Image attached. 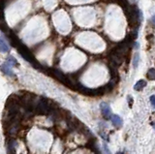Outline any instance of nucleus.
I'll return each instance as SVG.
<instances>
[{
    "mask_svg": "<svg viewBox=\"0 0 155 154\" xmlns=\"http://www.w3.org/2000/svg\"><path fill=\"white\" fill-rule=\"evenodd\" d=\"M100 109H101V112L103 114V116H104L106 119H110L111 116V109L110 105L103 102L100 105Z\"/></svg>",
    "mask_w": 155,
    "mask_h": 154,
    "instance_id": "f257e3e1",
    "label": "nucleus"
},
{
    "mask_svg": "<svg viewBox=\"0 0 155 154\" xmlns=\"http://www.w3.org/2000/svg\"><path fill=\"white\" fill-rule=\"evenodd\" d=\"M110 119L111 120V122H113V124L115 127H117V128H120V127H121L122 124H123V121L121 119V117H120L119 116H117V114H111Z\"/></svg>",
    "mask_w": 155,
    "mask_h": 154,
    "instance_id": "f03ea898",
    "label": "nucleus"
},
{
    "mask_svg": "<svg viewBox=\"0 0 155 154\" xmlns=\"http://www.w3.org/2000/svg\"><path fill=\"white\" fill-rule=\"evenodd\" d=\"M0 69H1V71L4 74H6L7 76H9V77H14L15 76L14 73H13V71H12L11 66L8 64L7 62H5L4 64H2L1 66H0Z\"/></svg>",
    "mask_w": 155,
    "mask_h": 154,
    "instance_id": "7ed1b4c3",
    "label": "nucleus"
},
{
    "mask_svg": "<svg viewBox=\"0 0 155 154\" xmlns=\"http://www.w3.org/2000/svg\"><path fill=\"white\" fill-rule=\"evenodd\" d=\"M16 147H17V140H10L7 142V148L9 153H15L16 152Z\"/></svg>",
    "mask_w": 155,
    "mask_h": 154,
    "instance_id": "20e7f679",
    "label": "nucleus"
},
{
    "mask_svg": "<svg viewBox=\"0 0 155 154\" xmlns=\"http://www.w3.org/2000/svg\"><path fill=\"white\" fill-rule=\"evenodd\" d=\"M146 86V82L144 80H140L136 82V85H134V89L136 91H141L143 90L144 87Z\"/></svg>",
    "mask_w": 155,
    "mask_h": 154,
    "instance_id": "39448f33",
    "label": "nucleus"
},
{
    "mask_svg": "<svg viewBox=\"0 0 155 154\" xmlns=\"http://www.w3.org/2000/svg\"><path fill=\"white\" fill-rule=\"evenodd\" d=\"M9 51H10L9 46L7 45L6 42L4 41L2 38H0V51L6 54V52H9Z\"/></svg>",
    "mask_w": 155,
    "mask_h": 154,
    "instance_id": "423d86ee",
    "label": "nucleus"
},
{
    "mask_svg": "<svg viewBox=\"0 0 155 154\" xmlns=\"http://www.w3.org/2000/svg\"><path fill=\"white\" fill-rule=\"evenodd\" d=\"M6 62L9 64L10 66H14V67H18V66H19L18 60H17L16 58H14L13 56H9V57H8Z\"/></svg>",
    "mask_w": 155,
    "mask_h": 154,
    "instance_id": "0eeeda50",
    "label": "nucleus"
},
{
    "mask_svg": "<svg viewBox=\"0 0 155 154\" xmlns=\"http://www.w3.org/2000/svg\"><path fill=\"white\" fill-rule=\"evenodd\" d=\"M146 77H147V79L150 81H155V69L150 68L148 70L147 74H146Z\"/></svg>",
    "mask_w": 155,
    "mask_h": 154,
    "instance_id": "6e6552de",
    "label": "nucleus"
},
{
    "mask_svg": "<svg viewBox=\"0 0 155 154\" xmlns=\"http://www.w3.org/2000/svg\"><path fill=\"white\" fill-rule=\"evenodd\" d=\"M139 62H140V54L137 52V54H135L134 56H133V67L137 69L138 65H139Z\"/></svg>",
    "mask_w": 155,
    "mask_h": 154,
    "instance_id": "1a4fd4ad",
    "label": "nucleus"
},
{
    "mask_svg": "<svg viewBox=\"0 0 155 154\" xmlns=\"http://www.w3.org/2000/svg\"><path fill=\"white\" fill-rule=\"evenodd\" d=\"M150 104L153 108H155V95L150 96Z\"/></svg>",
    "mask_w": 155,
    "mask_h": 154,
    "instance_id": "9d476101",
    "label": "nucleus"
},
{
    "mask_svg": "<svg viewBox=\"0 0 155 154\" xmlns=\"http://www.w3.org/2000/svg\"><path fill=\"white\" fill-rule=\"evenodd\" d=\"M127 99H128V103H129V108H132V103L134 102V100H133L131 96H128Z\"/></svg>",
    "mask_w": 155,
    "mask_h": 154,
    "instance_id": "9b49d317",
    "label": "nucleus"
},
{
    "mask_svg": "<svg viewBox=\"0 0 155 154\" xmlns=\"http://www.w3.org/2000/svg\"><path fill=\"white\" fill-rule=\"evenodd\" d=\"M151 23H152V24H153V26L155 27V15L152 17V19H151Z\"/></svg>",
    "mask_w": 155,
    "mask_h": 154,
    "instance_id": "f8f14e48",
    "label": "nucleus"
},
{
    "mask_svg": "<svg viewBox=\"0 0 155 154\" xmlns=\"http://www.w3.org/2000/svg\"><path fill=\"white\" fill-rule=\"evenodd\" d=\"M153 127H154V129H155V123H153Z\"/></svg>",
    "mask_w": 155,
    "mask_h": 154,
    "instance_id": "ddd939ff",
    "label": "nucleus"
}]
</instances>
